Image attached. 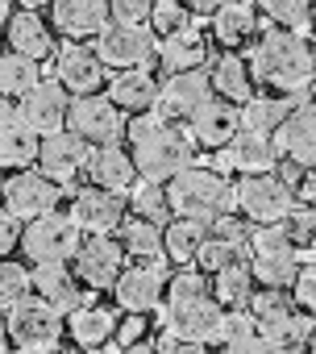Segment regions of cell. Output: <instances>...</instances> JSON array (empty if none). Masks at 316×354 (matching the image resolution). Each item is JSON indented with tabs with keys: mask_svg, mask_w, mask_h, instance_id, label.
I'll return each instance as SVG.
<instances>
[{
	"mask_svg": "<svg viewBox=\"0 0 316 354\" xmlns=\"http://www.w3.org/2000/svg\"><path fill=\"white\" fill-rule=\"evenodd\" d=\"M125 138H129V154H133L137 175L141 180H154V184H171L179 171L192 167V154H196L192 133L167 117H158V113L133 117Z\"/></svg>",
	"mask_w": 316,
	"mask_h": 354,
	"instance_id": "obj_1",
	"label": "cell"
},
{
	"mask_svg": "<svg viewBox=\"0 0 316 354\" xmlns=\"http://www.w3.org/2000/svg\"><path fill=\"white\" fill-rule=\"evenodd\" d=\"M250 71L254 84H266L275 96H304L316 80V50L291 30H270L250 55Z\"/></svg>",
	"mask_w": 316,
	"mask_h": 354,
	"instance_id": "obj_2",
	"label": "cell"
},
{
	"mask_svg": "<svg viewBox=\"0 0 316 354\" xmlns=\"http://www.w3.org/2000/svg\"><path fill=\"white\" fill-rule=\"evenodd\" d=\"M221 304L217 296H208V279L200 271H179L175 279H167V300H163V321L167 329H175L188 342H213L217 325H221Z\"/></svg>",
	"mask_w": 316,
	"mask_h": 354,
	"instance_id": "obj_3",
	"label": "cell"
},
{
	"mask_svg": "<svg viewBox=\"0 0 316 354\" xmlns=\"http://www.w3.org/2000/svg\"><path fill=\"white\" fill-rule=\"evenodd\" d=\"M167 201H171L175 217H192V221H204V225H213L217 217L237 209L225 175L213 171V167H196V162L167 184Z\"/></svg>",
	"mask_w": 316,
	"mask_h": 354,
	"instance_id": "obj_4",
	"label": "cell"
},
{
	"mask_svg": "<svg viewBox=\"0 0 316 354\" xmlns=\"http://www.w3.org/2000/svg\"><path fill=\"white\" fill-rule=\"evenodd\" d=\"M250 317H254V329H258L262 337H270V342H279V346H287V350L308 346L312 325H316L308 313L295 308V300H291L283 288H258L254 300H250Z\"/></svg>",
	"mask_w": 316,
	"mask_h": 354,
	"instance_id": "obj_5",
	"label": "cell"
},
{
	"mask_svg": "<svg viewBox=\"0 0 316 354\" xmlns=\"http://www.w3.org/2000/svg\"><path fill=\"white\" fill-rule=\"evenodd\" d=\"M233 205L254 225H283L295 209V188L283 175H241V184L233 188Z\"/></svg>",
	"mask_w": 316,
	"mask_h": 354,
	"instance_id": "obj_6",
	"label": "cell"
},
{
	"mask_svg": "<svg viewBox=\"0 0 316 354\" xmlns=\"http://www.w3.org/2000/svg\"><path fill=\"white\" fill-rule=\"evenodd\" d=\"M79 234H83V230L71 221V213H67V217H63V213H46V217H38V221H26L21 254H26L34 267H42V263H71L75 250L83 246Z\"/></svg>",
	"mask_w": 316,
	"mask_h": 354,
	"instance_id": "obj_7",
	"label": "cell"
},
{
	"mask_svg": "<svg viewBox=\"0 0 316 354\" xmlns=\"http://www.w3.org/2000/svg\"><path fill=\"white\" fill-rule=\"evenodd\" d=\"M96 55L112 71H133L158 59V34L150 26H129V21H108L104 34L96 38Z\"/></svg>",
	"mask_w": 316,
	"mask_h": 354,
	"instance_id": "obj_8",
	"label": "cell"
},
{
	"mask_svg": "<svg viewBox=\"0 0 316 354\" xmlns=\"http://www.w3.org/2000/svg\"><path fill=\"white\" fill-rule=\"evenodd\" d=\"M9 337L13 346H26V350H55L63 342V313L55 304H46L42 296H26L21 304L9 308Z\"/></svg>",
	"mask_w": 316,
	"mask_h": 354,
	"instance_id": "obj_9",
	"label": "cell"
},
{
	"mask_svg": "<svg viewBox=\"0 0 316 354\" xmlns=\"http://www.w3.org/2000/svg\"><path fill=\"white\" fill-rule=\"evenodd\" d=\"M67 129L79 133L88 146H117L129 129L125 113L108 100V96H75L71 100V117H67Z\"/></svg>",
	"mask_w": 316,
	"mask_h": 354,
	"instance_id": "obj_10",
	"label": "cell"
},
{
	"mask_svg": "<svg viewBox=\"0 0 316 354\" xmlns=\"http://www.w3.org/2000/svg\"><path fill=\"white\" fill-rule=\"evenodd\" d=\"M59 184L46 180L42 171H13L5 184H0V205H5L17 221H38L46 213L59 209Z\"/></svg>",
	"mask_w": 316,
	"mask_h": 354,
	"instance_id": "obj_11",
	"label": "cell"
},
{
	"mask_svg": "<svg viewBox=\"0 0 316 354\" xmlns=\"http://www.w3.org/2000/svg\"><path fill=\"white\" fill-rule=\"evenodd\" d=\"M121 271H125V246L112 234H92L75 250V275H79V283H88L96 292L112 288L121 279Z\"/></svg>",
	"mask_w": 316,
	"mask_h": 354,
	"instance_id": "obj_12",
	"label": "cell"
},
{
	"mask_svg": "<svg viewBox=\"0 0 316 354\" xmlns=\"http://www.w3.org/2000/svg\"><path fill=\"white\" fill-rule=\"evenodd\" d=\"M17 113H21V121H26L38 138L63 133V129H67V117H71V92H67L59 80H42L30 96L17 100Z\"/></svg>",
	"mask_w": 316,
	"mask_h": 354,
	"instance_id": "obj_13",
	"label": "cell"
},
{
	"mask_svg": "<svg viewBox=\"0 0 316 354\" xmlns=\"http://www.w3.org/2000/svg\"><path fill=\"white\" fill-rule=\"evenodd\" d=\"M213 100V80L208 71H184V75H167L163 80V92H158V117H167V121H192L204 104Z\"/></svg>",
	"mask_w": 316,
	"mask_h": 354,
	"instance_id": "obj_14",
	"label": "cell"
},
{
	"mask_svg": "<svg viewBox=\"0 0 316 354\" xmlns=\"http://www.w3.org/2000/svg\"><path fill=\"white\" fill-rule=\"evenodd\" d=\"M92 150H96V146H88L79 133L63 129V133L42 138V146H38V162H34V167L46 175V180H55V184L63 188V184H71V180H75L79 171H88Z\"/></svg>",
	"mask_w": 316,
	"mask_h": 354,
	"instance_id": "obj_15",
	"label": "cell"
},
{
	"mask_svg": "<svg viewBox=\"0 0 316 354\" xmlns=\"http://www.w3.org/2000/svg\"><path fill=\"white\" fill-rule=\"evenodd\" d=\"M279 162V146L270 133H254V129H237V138L217 150V167L213 171H237V175H270Z\"/></svg>",
	"mask_w": 316,
	"mask_h": 354,
	"instance_id": "obj_16",
	"label": "cell"
},
{
	"mask_svg": "<svg viewBox=\"0 0 316 354\" xmlns=\"http://www.w3.org/2000/svg\"><path fill=\"white\" fill-rule=\"evenodd\" d=\"M112 296L125 313H154L167 300V275L154 263H133L121 271V279L112 283Z\"/></svg>",
	"mask_w": 316,
	"mask_h": 354,
	"instance_id": "obj_17",
	"label": "cell"
},
{
	"mask_svg": "<svg viewBox=\"0 0 316 354\" xmlns=\"http://www.w3.org/2000/svg\"><path fill=\"white\" fill-rule=\"evenodd\" d=\"M125 209H129V201L121 196V192H108V188H83V192H75V201H71V221L83 230V234H112V230H121L125 225Z\"/></svg>",
	"mask_w": 316,
	"mask_h": 354,
	"instance_id": "obj_18",
	"label": "cell"
},
{
	"mask_svg": "<svg viewBox=\"0 0 316 354\" xmlns=\"http://www.w3.org/2000/svg\"><path fill=\"white\" fill-rule=\"evenodd\" d=\"M55 80L71 92V96H96L104 88V63L96 55V46L71 42L55 55Z\"/></svg>",
	"mask_w": 316,
	"mask_h": 354,
	"instance_id": "obj_19",
	"label": "cell"
},
{
	"mask_svg": "<svg viewBox=\"0 0 316 354\" xmlns=\"http://www.w3.org/2000/svg\"><path fill=\"white\" fill-rule=\"evenodd\" d=\"M42 138L21 121L17 104L0 100V171H30L38 162Z\"/></svg>",
	"mask_w": 316,
	"mask_h": 354,
	"instance_id": "obj_20",
	"label": "cell"
},
{
	"mask_svg": "<svg viewBox=\"0 0 316 354\" xmlns=\"http://www.w3.org/2000/svg\"><path fill=\"white\" fill-rule=\"evenodd\" d=\"M275 146L287 162L312 171L316 167V104H299L275 133Z\"/></svg>",
	"mask_w": 316,
	"mask_h": 354,
	"instance_id": "obj_21",
	"label": "cell"
},
{
	"mask_svg": "<svg viewBox=\"0 0 316 354\" xmlns=\"http://www.w3.org/2000/svg\"><path fill=\"white\" fill-rule=\"evenodd\" d=\"M237 129H241V113H237L229 100H217V96L188 121L192 142L204 146V150H225V146L237 138Z\"/></svg>",
	"mask_w": 316,
	"mask_h": 354,
	"instance_id": "obj_22",
	"label": "cell"
},
{
	"mask_svg": "<svg viewBox=\"0 0 316 354\" xmlns=\"http://www.w3.org/2000/svg\"><path fill=\"white\" fill-rule=\"evenodd\" d=\"M50 17H55V30L67 34L71 42L100 38L104 26H108V5H104V0H55Z\"/></svg>",
	"mask_w": 316,
	"mask_h": 354,
	"instance_id": "obj_23",
	"label": "cell"
},
{
	"mask_svg": "<svg viewBox=\"0 0 316 354\" xmlns=\"http://www.w3.org/2000/svg\"><path fill=\"white\" fill-rule=\"evenodd\" d=\"M158 92H163V84H158L146 67H133V71H117L108 80V100L121 109V113H154L158 109Z\"/></svg>",
	"mask_w": 316,
	"mask_h": 354,
	"instance_id": "obj_24",
	"label": "cell"
},
{
	"mask_svg": "<svg viewBox=\"0 0 316 354\" xmlns=\"http://www.w3.org/2000/svg\"><path fill=\"white\" fill-rule=\"evenodd\" d=\"M5 38H9V50H13V55H26V59H34V63L50 59V55L59 50V46H55V30H50L34 9L13 13L9 26H5Z\"/></svg>",
	"mask_w": 316,
	"mask_h": 354,
	"instance_id": "obj_25",
	"label": "cell"
},
{
	"mask_svg": "<svg viewBox=\"0 0 316 354\" xmlns=\"http://www.w3.org/2000/svg\"><path fill=\"white\" fill-rule=\"evenodd\" d=\"M34 296H42L59 313H75L83 304L79 275L67 271V263H42V267H34Z\"/></svg>",
	"mask_w": 316,
	"mask_h": 354,
	"instance_id": "obj_26",
	"label": "cell"
},
{
	"mask_svg": "<svg viewBox=\"0 0 316 354\" xmlns=\"http://www.w3.org/2000/svg\"><path fill=\"white\" fill-rule=\"evenodd\" d=\"M88 175L96 188H108V192H129L137 184V167H133V154H125L121 146H96L92 158H88Z\"/></svg>",
	"mask_w": 316,
	"mask_h": 354,
	"instance_id": "obj_27",
	"label": "cell"
},
{
	"mask_svg": "<svg viewBox=\"0 0 316 354\" xmlns=\"http://www.w3.org/2000/svg\"><path fill=\"white\" fill-rule=\"evenodd\" d=\"M67 333L79 350H96V346H108L117 337V313L100 308V304H79L71 317H67Z\"/></svg>",
	"mask_w": 316,
	"mask_h": 354,
	"instance_id": "obj_28",
	"label": "cell"
},
{
	"mask_svg": "<svg viewBox=\"0 0 316 354\" xmlns=\"http://www.w3.org/2000/svg\"><path fill=\"white\" fill-rule=\"evenodd\" d=\"M208 80H213V92H217L221 100H229V104L254 100V71H250V63H246L241 55H221V59L213 63Z\"/></svg>",
	"mask_w": 316,
	"mask_h": 354,
	"instance_id": "obj_29",
	"label": "cell"
},
{
	"mask_svg": "<svg viewBox=\"0 0 316 354\" xmlns=\"http://www.w3.org/2000/svg\"><path fill=\"white\" fill-rule=\"evenodd\" d=\"M204 55H208V46H204V38H200L192 26H188L184 34H171V38H163V42H158V67H163L167 75L200 71Z\"/></svg>",
	"mask_w": 316,
	"mask_h": 354,
	"instance_id": "obj_30",
	"label": "cell"
},
{
	"mask_svg": "<svg viewBox=\"0 0 316 354\" xmlns=\"http://www.w3.org/2000/svg\"><path fill=\"white\" fill-rule=\"evenodd\" d=\"M304 100L299 96H254L246 100L237 113H241V129H254V133H279V125L299 109Z\"/></svg>",
	"mask_w": 316,
	"mask_h": 354,
	"instance_id": "obj_31",
	"label": "cell"
},
{
	"mask_svg": "<svg viewBox=\"0 0 316 354\" xmlns=\"http://www.w3.org/2000/svg\"><path fill=\"white\" fill-rule=\"evenodd\" d=\"M208 242V225L204 221H192V217H175L163 225V246H167V259L175 267H192L200 259V246Z\"/></svg>",
	"mask_w": 316,
	"mask_h": 354,
	"instance_id": "obj_32",
	"label": "cell"
},
{
	"mask_svg": "<svg viewBox=\"0 0 316 354\" xmlns=\"http://www.w3.org/2000/svg\"><path fill=\"white\" fill-rule=\"evenodd\" d=\"M258 34V9L246 5V0H233V5H225L217 17H213V38L229 50L246 46L250 38Z\"/></svg>",
	"mask_w": 316,
	"mask_h": 354,
	"instance_id": "obj_33",
	"label": "cell"
},
{
	"mask_svg": "<svg viewBox=\"0 0 316 354\" xmlns=\"http://www.w3.org/2000/svg\"><path fill=\"white\" fill-rule=\"evenodd\" d=\"M121 246H125V259L133 263H163L167 259V246H163V225H154V221H125L121 225Z\"/></svg>",
	"mask_w": 316,
	"mask_h": 354,
	"instance_id": "obj_34",
	"label": "cell"
},
{
	"mask_svg": "<svg viewBox=\"0 0 316 354\" xmlns=\"http://www.w3.org/2000/svg\"><path fill=\"white\" fill-rule=\"evenodd\" d=\"M42 84V67L34 63V59H26V55H0V96L5 100H21V96H30L34 88Z\"/></svg>",
	"mask_w": 316,
	"mask_h": 354,
	"instance_id": "obj_35",
	"label": "cell"
},
{
	"mask_svg": "<svg viewBox=\"0 0 316 354\" xmlns=\"http://www.w3.org/2000/svg\"><path fill=\"white\" fill-rule=\"evenodd\" d=\"M254 283L258 279H254L250 263H237V267H225L221 275H213V296L221 308H250V300L258 292Z\"/></svg>",
	"mask_w": 316,
	"mask_h": 354,
	"instance_id": "obj_36",
	"label": "cell"
},
{
	"mask_svg": "<svg viewBox=\"0 0 316 354\" xmlns=\"http://www.w3.org/2000/svg\"><path fill=\"white\" fill-rule=\"evenodd\" d=\"M129 209L141 217V221H154V225H167L171 221V201H167V184H154V180H137L129 188Z\"/></svg>",
	"mask_w": 316,
	"mask_h": 354,
	"instance_id": "obj_37",
	"label": "cell"
},
{
	"mask_svg": "<svg viewBox=\"0 0 316 354\" xmlns=\"http://www.w3.org/2000/svg\"><path fill=\"white\" fill-rule=\"evenodd\" d=\"M258 9L270 17L275 30H312V0H258Z\"/></svg>",
	"mask_w": 316,
	"mask_h": 354,
	"instance_id": "obj_38",
	"label": "cell"
},
{
	"mask_svg": "<svg viewBox=\"0 0 316 354\" xmlns=\"http://www.w3.org/2000/svg\"><path fill=\"white\" fill-rule=\"evenodd\" d=\"M34 292V271H26L13 259H0V313H9L13 304H21Z\"/></svg>",
	"mask_w": 316,
	"mask_h": 354,
	"instance_id": "obj_39",
	"label": "cell"
},
{
	"mask_svg": "<svg viewBox=\"0 0 316 354\" xmlns=\"http://www.w3.org/2000/svg\"><path fill=\"white\" fill-rule=\"evenodd\" d=\"M200 271L204 275H221L225 267H237V263H246V254H241V242H229V238H217L213 230H208V242L200 246Z\"/></svg>",
	"mask_w": 316,
	"mask_h": 354,
	"instance_id": "obj_40",
	"label": "cell"
},
{
	"mask_svg": "<svg viewBox=\"0 0 316 354\" xmlns=\"http://www.w3.org/2000/svg\"><path fill=\"white\" fill-rule=\"evenodd\" d=\"M250 250L254 259H295V242L283 225H258L250 234Z\"/></svg>",
	"mask_w": 316,
	"mask_h": 354,
	"instance_id": "obj_41",
	"label": "cell"
},
{
	"mask_svg": "<svg viewBox=\"0 0 316 354\" xmlns=\"http://www.w3.org/2000/svg\"><path fill=\"white\" fill-rule=\"evenodd\" d=\"M250 271L262 288H291L299 275V259H250Z\"/></svg>",
	"mask_w": 316,
	"mask_h": 354,
	"instance_id": "obj_42",
	"label": "cell"
},
{
	"mask_svg": "<svg viewBox=\"0 0 316 354\" xmlns=\"http://www.w3.org/2000/svg\"><path fill=\"white\" fill-rule=\"evenodd\" d=\"M150 30H154L158 38L184 34V30H188V5H184V0H158L154 13H150Z\"/></svg>",
	"mask_w": 316,
	"mask_h": 354,
	"instance_id": "obj_43",
	"label": "cell"
},
{
	"mask_svg": "<svg viewBox=\"0 0 316 354\" xmlns=\"http://www.w3.org/2000/svg\"><path fill=\"white\" fill-rule=\"evenodd\" d=\"M246 333H254V317H250V308H246V313H241V308H225V313H221V325H217L213 346H225V342L246 337Z\"/></svg>",
	"mask_w": 316,
	"mask_h": 354,
	"instance_id": "obj_44",
	"label": "cell"
},
{
	"mask_svg": "<svg viewBox=\"0 0 316 354\" xmlns=\"http://www.w3.org/2000/svg\"><path fill=\"white\" fill-rule=\"evenodd\" d=\"M283 230L291 234V242H295V246H304V242H316V209H312V205H295V209L287 213Z\"/></svg>",
	"mask_w": 316,
	"mask_h": 354,
	"instance_id": "obj_45",
	"label": "cell"
},
{
	"mask_svg": "<svg viewBox=\"0 0 316 354\" xmlns=\"http://www.w3.org/2000/svg\"><path fill=\"white\" fill-rule=\"evenodd\" d=\"M291 300L299 313H308L316 321V267H299V275L291 283Z\"/></svg>",
	"mask_w": 316,
	"mask_h": 354,
	"instance_id": "obj_46",
	"label": "cell"
},
{
	"mask_svg": "<svg viewBox=\"0 0 316 354\" xmlns=\"http://www.w3.org/2000/svg\"><path fill=\"white\" fill-rule=\"evenodd\" d=\"M221 354H287V346H279V342H270V337H262V333L254 329V333H246V337L225 342Z\"/></svg>",
	"mask_w": 316,
	"mask_h": 354,
	"instance_id": "obj_47",
	"label": "cell"
},
{
	"mask_svg": "<svg viewBox=\"0 0 316 354\" xmlns=\"http://www.w3.org/2000/svg\"><path fill=\"white\" fill-rule=\"evenodd\" d=\"M158 0H108L112 21H129V26H146Z\"/></svg>",
	"mask_w": 316,
	"mask_h": 354,
	"instance_id": "obj_48",
	"label": "cell"
},
{
	"mask_svg": "<svg viewBox=\"0 0 316 354\" xmlns=\"http://www.w3.org/2000/svg\"><path fill=\"white\" fill-rule=\"evenodd\" d=\"M21 234H26V225L0 205V259H9V250H17L21 246Z\"/></svg>",
	"mask_w": 316,
	"mask_h": 354,
	"instance_id": "obj_49",
	"label": "cell"
},
{
	"mask_svg": "<svg viewBox=\"0 0 316 354\" xmlns=\"http://www.w3.org/2000/svg\"><path fill=\"white\" fill-rule=\"evenodd\" d=\"M154 350L158 354H200V342H188V337H179L175 329L163 325V333L154 337Z\"/></svg>",
	"mask_w": 316,
	"mask_h": 354,
	"instance_id": "obj_50",
	"label": "cell"
},
{
	"mask_svg": "<svg viewBox=\"0 0 316 354\" xmlns=\"http://www.w3.org/2000/svg\"><path fill=\"white\" fill-rule=\"evenodd\" d=\"M208 230H213L217 238H229V242H241V246L250 242V234H246V225H241L237 217H229V213H225V217H217V221H213Z\"/></svg>",
	"mask_w": 316,
	"mask_h": 354,
	"instance_id": "obj_51",
	"label": "cell"
},
{
	"mask_svg": "<svg viewBox=\"0 0 316 354\" xmlns=\"http://www.w3.org/2000/svg\"><path fill=\"white\" fill-rule=\"evenodd\" d=\"M141 333H146V313H129V321H125V325H117V342H121V346L141 342Z\"/></svg>",
	"mask_w": 316,
	"mask_h": 354,
	"instance_id": "obj_52",
	"label": "cell"
},
{
	"mask_svg": "<svg viewBox=\"0 0 316 354\" xmlns=\"http://www.w3.org/2000/svg\"><path fill=\"white\" fill-rule=\"evenodd\" d=\"M295 196H299V205H312V209H316V167L299 175V184H295Z\"/></svg>",
	"mask_w": 316,
	"mask_h": 354,
	"instance_id": "obj_53",
	"label": "cell"
},
{
	"mask_svg": "<svg viewBox=\"0 0 316 354\" xmlns=\"http://www.w3.org/2000/svg\"><path fill=\"white\" fill-rule=\"evenodd\" d=\"M188 13H200V17H217L225 5H233V0H184Z\"/></svg>",
	"mask_w": 316,
	"mask_h": 354,
	"instance_id": "obj_54",
	"label": "cell"
},
{
	"mask_svg": "<svg viewBox=\"0 0 316 354\" xmlns=\"http://www.w3.org/2000/svg\"><path fill=\"white\" fill-rule=\"evenodd\" d=\"M9 321H5V313H0V354H9Z\"/></svg>",
	"mask_w": 316,
	"mask_h": 354,
	"instance_id": "obj_55",
	"label": "cell"
},
{
	"mask_svg": "<svg viewBox=\"0 0 316 354\" xmlns=\"http://www.w3.org/2000/svg\"><path fill=\"white\" fill-rule=\"evenodd\" d=\"M121 354H158V350L146 346V342H133V346H121Z\"/></svg>",
	"mask_w": 316,
	"mask_h": 354,
	"instance_id": "obj_56",
	"label": "cell"
},
{
	"mask_svg": "<svg viewBox=\"0 0 316 354\" xmlns=\"http://www.w3.org/2000/svg\"><path fill=\"white\" fill-rule=\"evenodd\" d=\"M17 5H21V9H34V13H38L42 5H55V0H17Z\"/></svg>",
	"mask_w": 316,
	"mask_h": 354,
	"instance_id": "obj_57",
	"label": "cell"
},
{
	"mask_svg": "<svg viewBox=\"0 0 316 354\" xmlns=\"http://www.w3.org/2000/svg\"><path fill=\"white\" fill-rule=\"evenodd\" d=\"M9 17H13L9 13V0H0V26H9Z\"/></svg>",
	"mask_w": 316,
	"mask_h": 354,
	"instance_id": "obj_58",
	"label": "cell"
},
{
	"mask_svg": "<svg viewBox=\"0 0 316 354\" xmlns=\"http://www.w3.org/2000/svg\"><path fill=\"white\" fill-rule=\"evenodd\" d=\"M308 354H316V325H312V337H308V346H304Z\"/></svg>",
	"mask_w": 316,
	"mask_h": 354,
	"instance_id": "obj_59",
	"label": "cell"
},
{
	"mask_svg": "<svg viewBox=\"0 0 316 354\" xmlns=\"http://www.w3.org/2000/svg\"><path fill=\"white\" fill-rule=\"evenodd\" d=\"M9 354H46V350H26V346H13Z\"/></svg>",
	"mask_w": 316,
	"mask_h": 354,
	"instance_id": "obj_60",
	"label": "cell"
},
{
	"mask_svg": "<svg viewBox=\"0 0 316 354\" xmlns=\"http://www.w3.org/2000/svg\"><path fill=\"white\" fill-rule=\"evenodd\" d=\"M79 354H108V350H104V346H96V350H79Z\"/></svg>",
	"mask_w": 316,
	"mask_h": 354,
	"instance_id": "obj_61",
	"label": "cell"
},
{
	"mask_svg": "<svg viewBox=\"0 0 316 354\" xmlns=\"http://www.w3.org/2000/svg\"><path fill=\"white\" fill-rule=\"evenodd\" d=\"M312 30H316V0H312Z\"/></svg>",
	"mask_w": 316,
	"mask_h": 354,
	"instance_id": "obj_62",
	"label": "cell"
},
{
	"mask_svg": "<svg viewBox=\"0 0 316 354\" xmlns=\"http://www.w3.org/2000/svg\"><path fill=\"white\" fill-rule=\"evenodd\" d=\"M246 5H254V9H258V0H246Z\"/></svg>",
	"mask_w": 316,
	"mask_h": 354,
	"instance_id": "obj_63",
	"label": "cell"
}]
</instances>
